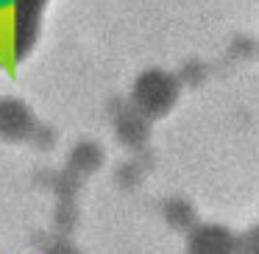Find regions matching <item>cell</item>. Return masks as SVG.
Wrapping results in <instances>:
<instances>
[{
    "mask_svg": "<svg viewBox=\"0 0 259 254\" xmlns=\"http://www.w3.org/2000/svg\"><path fill=\"white\" fill-rule=\"evenodd\" d=\"M48 0H14V59L28 56L42 23V9Z\"/></svg>",
    "mask_w": 259,
    "mask_h": 254,
    "instance_id": "2",
    "label": "cell"
},
{
    "mask_svg": "<svg viewBox=\"0 0 259 254\" xmlns=\"http://www.w3.org/2000/svg\"><path fill=\"white\" fill-rule=\"evenodd\" d=\"M237 254H259V224L237 237Z\"/></svg>",
    "mask_w": 259,
    "mask_h": 254,
    "instance_id": "5",
    "label": "cell"
},
{
    "mask_svg": "<svg viewBox=\"0 0 259 254\" xmlns=\"http://www.w3.org/2000/svg\"><path fill=\"white\" fill-rule=\"evenodd\" d=\"M187 254H237V235L220 224H195L187 232Z\"/></svg>",
    "mask_w": 259,
    "mask_h": 254,
    "instance_id": "3",
    "label": "cell"
},
{
    "mask_svg": "<svg viewBox=\"0 0 259 254\" xmlns=\"http://www.w3.org/2000/svg\"><path fill=\"white\" fill-rule=\"evenodd\" d=\"M28 126H31V115L23 103H0V137L6 140H23L28 134Z\"/></svg>",
    "mask_w": 259,
    "mask_h": 254,
    "instance_id": "4",
    "label": "cell"
},
{
    "mask_svg": "<svg viewBox=\"0 0 259 254\" xmlns=\"http://www.w3.org/2000/svg\"><path fill=\"white\" fill-rule=\"evenodd\" d=\"M176 81L164 73H145L134 87V103L142 115L159 118L176 103Z\"/></svg>",
    "mask_w": 259,
    "mask_h": 254,
    "instance_id": "1",
    "label": "cell"
}]
</instances>
